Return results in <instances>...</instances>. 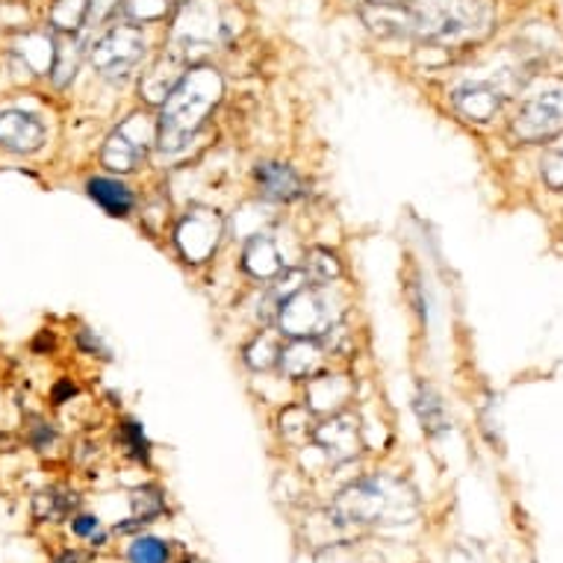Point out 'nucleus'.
<instances>
[{
  "label": "nucleus",
  "instance_id": "nucleus-1",
  "mask_svg": "<svg viewBox=\"0 0 563 563\" xmlns=\"http://www.w3.org/2000/svg\"><path fill=\"white\" fill-rule=\"evenodd\" d=\"M224 95L222 75L210 65H198L180 77L175 92L163 103V115L157 121V145L175 154L198 133L207 115L219 107Z\"/></svg>",
  "mask_w": 563,
  "mask_h": 563
},
{
  "label": "nucleus",
  "instance_id": "nucleus-2",
  "mask_svg": "<svg viewBox=\"0 0 563 563\" xmlns=\"http://www.w3.org/2000/svg\"><path fill=\"white\" fill-rule=\"evenodd\" d=\"M416 510L419 501L401 478L369 475L342 489L333 501L331 517L336 526H398L410 522Z\"/></svg>",
  "mask_w": 563,
  "mask_h": 563
},
{
  "label": "nucleus",
  "instance_id": "nucleus-3",
  "mask_svg": "<svg viewBox=\"0 0 563 563\" xmlns=\"http://www.w3.org/2000/svg\"><path fill=\"white\" fill-rule=\"evenodd\" d=\"M416 15V36L434 47H457L487 36L493 10L487 0H426Z\"/></svg>",
  "mask_w": 563,
  "mask_h": 563
},
{
  "label": "nucleus",
  "instance_id": "nucleus-4",
  "mask_svg": "<svg viewBox=\"0 0 563 563\" xmlns=\"http://www.w3.org/2000/svg\"><path fill=\"white\" fill-rule=\"evenodd\" d=\"M231 33V15L219 0H189V3H184V10L172 27L168 51L189 63L192 56L207 54L216 45H222Z\"/></svg>",
  "mask_w": 563,
  "mask_h": 563
},
{
  "label": "nucleus",
  "instance_id": "nucleus-5",
  "mask_svg": "<svg viewBox=\"0 0 563 563\" xmlns=\"http://www.w3.org/2000/svg\"><path fill=\"white\" fill-rule=\"evenodd\" d=\"M510 133L519 142L540 145L552 142L563 133V80L561 77H545L537 80L519 103L517 119L510 124Z\"/></svg>",
  "mask_w": 563,
  "mask_h": 563
},
{
  "label": "nucleus",
  "instance_id": "nucleus-6",
  "mask_svg": "<svg viewBox=\"0 0 563 563\" xmlns=\"http://www.w3.org/2000/svg\"><path fill=\"white\" fill-rule=\"evenodd\" d=\"M336 324L331 298L319 287H301L277 305V328L289 340H319Z\"/></svg>",
  "mask_w": 563,
  "mask_h": 563
},
{
  "label": "nucleus",
  "instance_id": "nucleus-7",
  "mask_svg": "<svg viewBox=\"0 0 563 563\" xmlns=\"http://www.w3.org/2000/svg\"><path fill=\"white\" fill-rule=\"evenodd\" d=\"M145 54H148L145 33L136 24H115L95 42L89 59H92L95 71L107 80H124L142 65Z\"/></svg>",
  "mask_w": 563,
  "mask_h": 563
},
{
  "label": "nucleus",
  "instance_id": "nucleus-8",
  "mask_svg": "<svg viewBox=\"0 0 563 563\" xmlns=\"http://www.w3.org/2000/svg\"><path fill=\"white\" fill-rule=\"evenodd\" d=\"M157 142V121L148 115H130L119 130H112L110 139L103 142L101 163L110 172L128 175L139 168L148 157L151 145Z\"/></svg>",
  "mask_w": 563,
  "mask_h": 563
},
{
  "label": "nucleus",
  "instance_id": "nucleus-9",
  "mask_svg": "<svg viewBox=\"0 0 563 563\" xmlns=\"http://www.w3.org/2000/svg\"><path fill=\"white\" fill-rule=\"evenodd\" d=\"M224 224L222 216L216 213V210H189V213L180 219L175 231L177 249L184 254L189 263H203V260H210L219 249V240H222Z\"/></svg>",
  "mask_w": 563,
  "mask_h": 563
},
{
  "label": "nucleus",
  "instance_id": "nucleus-10",
  "mask_svg": "<svg viewBox=\"0 0 563 563\" xmlns=\"http://www.w3.org/2000/svg\"><path fill=\"white\" fill-rule=\"evenodd\" d=\"M363 24L378 38H413L416 15L410 3H384V0H363Z\"/></svg>",
  "mask_w": 563,
  "mask_h": 563
},
{
  "label": "nucleus",
  "instance_id": "nucleus-11",
  "mask_svg": "<svg viewBox=\"0 0 563 563\" xmlns=\"http://www.w3.org/2000/svg\"><path fill=\"white\" fill-rule=\"evenodd\" d=\"M501 103H505V92L489 80H463L461 86L452 89V107L463 119L475 121V124L496 119Z\"/></svg>",
  "mask_w": 563,
  "mask_h": 563
},
{
  "label": "nucleus",
  "instance_id": "nucleus-12",
  "mask_svg": "<svg viewBox=\"0 0 563 563\" xmlns=\"http://www.w3.org/2000/svg\"><path fill=\"white\" fill-rule=\"evenodd\" d=\"M47 130L38 115L24 110H0V148L10 154H36L45 145Z\"/></svg>",
  "mask_w": 563,
  "mask_h": 563
},
{
  "label": "nucleus",
  "instance_id": "nucleus-13",
  "mask_svg": "<svg viewBox=\"0 0 563 563\" xmlns=\"http://www.w3.org/2000/svg\"><path fill=\"white\" fill-rule=\"evenodd\" d=\"M316 445L322 449L333 463H349L361 454V428L354 416L333 413L328 422L313 428Z\"/></svg>",
  "mask_w": 563,
  "mask_h": 563
},
{
  "label": "nucleus",
  "instance_id": "nucleus-14",
  "mask_svg": "<svg viewBox=\"0 0 563 563\" xmlns=\"http://www.w3.org/2000/svg\"><path fill=\"white\" fill-rule=\"evenodd\" d=\"M354 396V384L345 375H313L307 380V407L313 413H340L342 407L349 405V398Z\"/></svg>",
  "mask_w": 563,
  "mask_h": 563
},
{
  "label": "nucleus",
  "instance_id": "nucleus-15",
  "mask_svg": "<svg viewBox=\"0 0 563 563\" xmlns=\"http://www.w3.org/2000/svg\"><path fill=\"white\" fill-rule=\"evenodd\" d=\"M186 59H180L177 54L166 51L159 56L157 63L151 65L148 71L139 80V92L148 103H166V98L175 92V86L180 84V77L186 75Z\"/></svg>",
  "mask_w": 563,
  "mask_h": 563
},
{
  "label": "nucleus",
  "instance_id": "nucleus-16",
  "mask_svg": "<svg viewBox=\"0 0 563 563\" xmlns=\"http://www.w3.org/2000/svg\"><path fill=\"white\" fill-rule=\"evenodd\" d=\"M12 56H15V63H19L24 71H30V75H51L56 56V38H51L47 33L27 30V33H21V36L12 42Z\"/></svg>",
  "mask_w": 563,
  "mask_h": 563
},
{
  "label": "nucleus",
  "instance_id": "nucleus-17",
  "mask_svg": "<svg viewBox=\"0 0 563 563\" xmlns=\"http://www.w3.org/2000/svg\"><path fill=\"white\" fill-rule=\"evenodd\" d=\"M254 180H257L260 192L272 201H296L305 195V180L298 177L296 168L284 166V163H260L254 168Z\"/></svg>",
  "mask_w": 563,
  "mask_h": 563
},
{
  "label": "nucleus",
  "instance_id": "nucleus-18",
  "mask_svg": "<svg viewBox=\"0 0 563 563\" xmlns=\"http://www.w3.org/2000/svg\"><path fill=\"white\" fill-rule=\"evenodd\" d=\"M322 363L324 351L316 340H292L277 354V366L296 380H310L313 375H319Z\"/></svg>",
  "mask_w": 563,
  "mask_h": 563
},
{
  "label": "nucleus",
  "instance_id": "nucleus-19",
  "mask_svg": "<svg viewBox=\"0 0 563 563\" xmlns=\"http://www.w3.org/2000/svg\"><path fill=\"white\" fill-rule=\"evenodd\" d=\"M242 268L251 277H260V280H272V277L284 275V257L277 251L275 240L266 236V233H254L242 249Z\"/></svg>",
  "mask_w": 563,
  "mask_h": 563
},
{
  "label": "nucleus",
  "instance_id": "nucleus-20",
  "mask_svg": "<svg viewBox=\"0 0 563 563\" xmlns=\"http://www.w3.org/2000/svg\"><path fill=\"white\" fill-rule=\"evenodd\" d=\"M86 192L101 207L103 213L110 216H128L133 210V203H136L133 192L121 180H115V177H92L86 184Z\"/></svg>",
  "mask_w": 563,
  "mask_h": 563
},
{
  "label": "nucleus",
  "instance_id": "nucleus-21",
  "mask_svg": "<svg viewBox=\"0 0 563 563\" xmlns=\"http://www.w3.org/2000/svg\"><path fill=\"white\" fill-rule=\"evenodd\" d=\"M84 54H86V45L80 42L77 33H68V36L56 42V56H54V68H51V77H54V84L59 86V89H65V86L75 80Z\"/></svg>",
  "mask_w": 563,
  "mask_h": 563
},
{
  "label": "nucleus",
  "instance_id": "nucleus-22",
  "mask_svg": "<svg viewBox=\"0 0 563 563\" xmlns=\"http://www.w3.org/2000/svg\"><path fill=\"white\" fill-rule=\"evenodd\" d=\"M47 24L63 36L80 33L84 24H89V0H54L47 12Z\"/></svg>",
  "mask_w": 563,
  "mask_h": 563
},
{
  "label": "nucleus",
  "instance_id": "nucleus-23",
  "mask_svg": "<svg viewBox=\"0 0 563 563\" xmlns=\"http://www.w3.org/2000/svg\"><path fill=\"white\" fill-rule=\"evenodd\" d=\"M416 413H419V422L426 428V434L437 437L449 431V419H445L443 401L434 396V389L431 387H419L416 393Z\"/></svg>",
  "mask_w": 563,
  "mask_h": 563
},
{
  "label": "nucleus",
  "instance_id": "nucleus-24",
  "mask_svg": "<svg viewBox=\"0 0 563 563\" xmlns=\"http://www.w3.org/2000/svg\"><path fill=\"white\" fill-rule=\"evenodd\" d=\"M128 563H172V545L154 534H139L128 545Z\"/></svg>",
  "mask_w": 563,
  "mask_h": 563
},
{
  "label": "nucleus",
  "instance_id": "nucleus-25",
  "mask_svg": "<svg viewBox=\"0 0 563 563\" xmlns=\"http://www.w3.org/2000/svg\"><path fill=\"white\" fill-rule=\"evenodd\" d=\"M77 508V496L63 487L45 489L36 499V517L38 519H63Z\"/></svg>",
  "mask_w": 563,
  "mask_h": 563
},
{
  "label": "nucleus",
  "instance_id": "nucleus-26",
  "mask_svg": "<svg viewBox=\"0 0 563 563\" xmlns=\"http://www.w3.org/2000/svg\"><path fill=\"white\" fill-rule=\"evenodd\" d=\"M172 7H175V0H121V12L133 24H151V21L166 19Z\"/></svg>",
  "mask_w": 563,
  "mask_h": 563
},
{
  "label": "nucleus",
  "instance_id": "nucleus-27",
  "mask_svg": "<svg viewBox=\"0 0 563 563\" xmlns=\"http://www.w3.org/2000/svg\"><path fill=\"white\" fill-rule=\"evenodd\" d=\"M340 263H336V257H333L331 251L324 249H316L310 251V260H307L305 266V275L310 277V280H316V284H331V280H336L340 277Z\"/></svg>",
  "mask_w": 563,
  "mask_h": 563
},
{
  "label": "nucleus",
  "instance_id": "nucleus-28",
  "mask_svg": "<svg viewBox=\"0 0 563 563\" xmlns=\"http://www.w3.org/2000/svg\"><path fill=\"white\" fill-rule=\"evenodd\" d=\"M119 440H121V445L128 449L130 457H136V461H148L151 443L145 440V431H142V426H139V422H133V419H124L119 428Z\"/></svg>",
  "mask_w": 563,
  "mask_h": 563
},
{
  "label": "nucleus",
  "instance_id": "nucleus-29",
  "mask_svg": "<svg viewBox=\"0 0 563 563\" xmlns=\"http://www.w3.org/2000/svg\"><path fill=\"white\" fill-rule=\"evenodd\" d=\"M277 354H280V342L275 336H268V333H260L254 345L245 349V361L254 366V369H266L272 363H277Z\"/></svg>",
  "mask_w": 563,
  "mask_h": 563
},
{
  "label": "nucleus",
  "instance_id": "nucleus-30",
  "mask_svg": "<svg viewBox=\"0 0 563 563\" xmlns=\"http://www.w3.org/2000/svg\"><path fill=\"white\" fill-rule=\"evenodd\" d=\"M316 563H366L363 561V549L361 543H333V545H324L322 552L316 554Z\"/></svg>",
  "mask_w": 563,
  "mask_h": 563
},
{
  "label": "nucleus",
  "instance_id": "nucleus-31",
  "mask_svg": "<svg viewBox=\"0 0 563 563\" xmlns=\"http://www.w3.org/2000/svg\"><path fill=\"white\" fill-rule=\"evenodd\" d=\"M543 180L552 186V189H563V148L552 151V154L543 159Z\"/></svg>",
  "mask_w": 563,
  "mask_h": 563
},
{
  "label": "nucleus",
  "instance_id": "nucleus-32",
  "mask_svg": "<svg viewBox=\"0 0 563 563\" xmlns=\"http://www.w3.org/2000/svg\"><path fill=\"white\" fill-rule=\"evenodd\" d=\"M71 531L77 537H86V540H92V537L101 534V519L92 517V514H80V517L71 519Z\"/></svg>",
  "mask_w": 563,
  "mask_h": 563
},
{
  "label": "nucleus",
  "instance_id": "nucleus-33",
  "mask_svg": "<svg viewBox=\"0 0 563 563\" xmlns=\"http://www.w3.org/2000/svg\"><path fill=\"white\" fill-rule=\"evenodd\" d=\"M54 428L45 426V422H36V426L30 428V443L36 445V449H45L47 443H54Z\"/></svg>",
  "mask_w": 563,
  "mask_h": 563
},
{
  "label": "nucleus",
  "instance_id": "nucleus-34",
  "mask_svg": "<svg viewBox=\"0 0 563 563\" xmlns=\"http://www.w3.org/2000/svg\"><path fill=\"white\" fill-rule=\"evenodd\" d=\"M80 345H84L86 351H98V354H101V357H110V354H107V349H103L101 342L92 340V336H89V331L80 333Z\"/></svg>",
  "mask_w": 563,
  "mask_h": 563
},
{
  "label": "nucleus",
  "instance_id": "nucleus-35",
  "mask_svg": "<svg viewBox=\"0 0 563 563\" xmlns=\"http://www.w3.org/2000/svg\"><path fill=\"white\" fill-rule=\"evenodd\" d=\"M65 396H75V384H68V380H65V384H59V387L54 389V401H56V405H63Z\"/></svg>",
  "mask_w": 563,
  "mask_h": 563
},
{
  "label": "nucleus",
  "instance_id": "nucleus-36",
  "mask_svg": "<svg viewBox=\"0 0 563 563\" xmlns=\"http://www.w3.org/2000/svg\"><path fill=\"white\" fill-rule=\"evenodd\" d=\"M54 563H80V554L77 552H63Z\"/></svg>",
  "mask_w": 563,
  "mask_h": 563
},
{
  "label": "nucleus",
  "instance_id": "nucleus-37",
  "mask_svg": "<svg viewBox=\"0 0 563 563\" xmlns=\"http://www.w3.org/2000/svg\"><path fill=\"white\" fill-rule=\"evenodd\" d=\"M384 3H410V0H384Z\"/></svg>",
  "mask_w": 563,
  "mask_h": 563
}]
</instances>
